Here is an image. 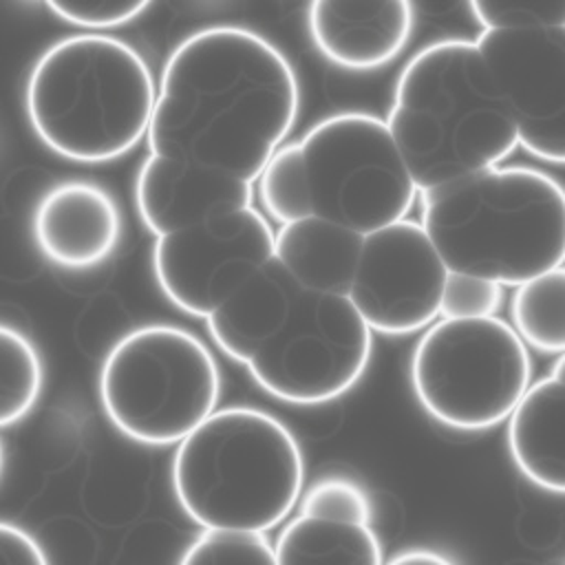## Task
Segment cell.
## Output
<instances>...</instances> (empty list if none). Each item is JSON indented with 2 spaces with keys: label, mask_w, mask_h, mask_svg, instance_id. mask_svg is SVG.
I'll use <instances>...</instances> for the list:
<instances>
[{
  "label": "cell",
  "mask_w": 565,
  "mask_h": 565,
  "mask_svg": "<svg viewBox=\"0 0 565 565\" xmlns=\"http://www.w3.org/2000/svg\"><path fill=\"white\" fill-rule=\"evenodd\" d=\"M170 481L179 508L201 530L265 534L296 508L305 457L276 415L223 406L177 444Z\"/></svg>",
  "instance_id": "cell-5"
},
{
  "label": "cell",
  "mask_w": 565,
  "mask_h": 565,
  "mask_svg": "<svg viewBox=\"0 0 565 565\" xmlns=\"http://www.w3.org/2000/svg\"><path fill=\"white\" fill-rule=\"evenodd\" d=\"M373 331L347 296L298 291L287 320L245 362L252 380L294 406L347 395L369 369Z\"/></svg>",
  "instance_id": "cell-9"
},
{
  "label": "cell",
  "mask_w": 565,
  "mask_h": 565,
  "mask_svg": "<svg viewBox=\"0 0 565 565\" xmlns=\"http://www.w3.org/2000/svg\"><path fill=\"white\" fill-rule=\"evenodd\" d=\"M364 236L307 216L274 230V256L309 291L349 296Z\"/></svg>",
  "instance_id": "cell-18"
},
{
  "label": "cell",
  "mask_w": 565,
  "mask_h": 565,
  "mask_svg": "<svg viewBox=\"0 0 565 565\" xmlns=\"http://www.w3.org/2000/svg\"><path fill=\"white\" fill-rule=\"evenodd\" d=\"M472 18L490 29H565V0H472Z\"/></svg>",
  "instance_id": "cell-24"
},
{
  "label": "cell",
  "mask_w": 565,
  "mask_h": 565,
  "mask_svg": "<svg viewBox=\"0 0 565 565\" xmlns=\"http://www.w3.org/2000/svg\"><path fill=\"white\" fill-rule=\"evenodd\" d=\"M384 124L417 192L501 166L519 148L475 42L461 38L430 42L411 55Z\"/></svg>",
  "instance_id": "cell-2"
},
{
  "label": "cell",
  "mask_w": 565,
  "mask_h": 565,
  "mask_svg": "<svg viewBox=\"0 0 565 565\" xmlns=\"http://www.w3.org/2000/svg\"><path fill=\"white\" fill-rule=\"evenodd\" d=\"M177 565H276L274 545L260 532L203 530Z\"/></svg>",
  "instance_id": "cell-22"
},
{
  "label": "cell",
  "mask_w": 565,
  "mask_h": 565,
  "mask_svg": "<svg viewBox=\"0 0 565 565\" xmlns=\"http://www.w3.org/2000/svg\"><path fill=\"white\" fill-rule=\"evenodd\" d=\"M31 234L46 263L64 271H86L117 252L124 218L106 188L71 179L51 185L38 199Z\"/></svg>",
  "instance_id": "cell-13"
},
{
  "label": "cell",
  "mask_w": 565,
  "mask_h": 565,
  "mask_svg": "<svg viewBox=\"0 0 565 565\" xmlns=\"http://www.w3.org/2000/svg\"><path fill=\"white\" fill-rule=\"evenodd\" d=\"M300 216H316L360 236L408 216L417 188L377 115L342 110L289 141Z\"/></svg>",
  "instance_id": "cell-7"
},
{
  "label": "cell",
  "mask_w": 565,
  "mask_h": 565,
  "mask_svg": "<svg viewBox=\"0 0 565 565\" xmlns=\"http://www.w3.org/2000/svg\"><path fill=\"white\" fill-rule=\"evenodd\" d=\"M510 327L525 347L545 355L565 349V269L545 271L519 287L510 298Z\"/></svg>",
  "instance_id": "cell-20"
},
{
  "label": "cell",
  "mask_w": 565,
  "mask_h": 565,
  "mask_svg": "<svg viewBox=\"0 0 565 565\" xmlns=\"http://www.w3.org/2000/svg\"><path fill=\"white\" fill-rule=\"evenodd\" d=\"M408 377L430 419L479 433L508 419L532 384V358L499 316L437 318L413 347Z\"/></svg>",
  "instance_id": "cell-8"
},
{
  "label": "cell",
  "mask_w": 565,
  "mask_h": 565,
  "mask_svg": "<svg viewBox=\"0 0 565 565\" xmlns=\"http://www.w3.org/2000/svg\"><path fill=\"white\" fill-rule=\"evenodd\" d=\"M519 146L545 163L565 157V29H490L472 40Z\"/></svg>",
  "instance_id": "cell-11"
},
{
  "label": "cell",
  "mask_w": 565,
  "mask_h": 565,
  "mask_svg": "<svg viewBox=\"0 0 565 565\" xmlns=\"http://www.w3.org/2000/svg\"><path fill=\"white\" fill-rule=\"evenodd\" d=\"M269 258H274V230L267 216L252 205L157 236L152 274L172 307L205 320Z\"/></svg>",
  "instance_id": "cell-10"
},
{
  "label": "cell",
  "mask_w": 565,
  "mask_h": 565,
  "mask_svg": "<svg viewBox=\"0 0 565 565\" xmlns=\"http://www.w3.org/2000/svg\"><path fill=\"white\" fill-rule=\"evenodd\" d=\"M298 115L289 57L258 31L216 24L170 51L146 141L154 157L256 183Z\"/></svg>",
  "instance_id": "cell-1"
},
{
  "label": "cell",
  "mask_w": 565,
  "mask_h": 565,
  "mask_svg": "<svg viewBox=\"0 0 565 565\" xmlns=\"http://www.w3.org/2000/svg\"><path fill=\"white\" fill-rule=\"evenodd\" d=\"M446 276L424 227L402 218L364 236L347 298L373 333L411 335L439 318Z\"/></svg>",
  "instance_id": "cell-12"
},
{
  "label": "cell",
  "mask_w": 565,
  "mask_h": 565,
  "mask_svg": "<svg viewBox=\"0 0 565 565\" xmlns=\"http://www.w3.org/2000/svg\"><path fill=\"white\" fill-rule=\"evenodd\" d=\"M417 196L419 225L452 274L519 287L563 265L565 194L543 170L494 166Z\"/></svg>",
  "instance_id": "cell-3"
},
{
  "label": "cell",
  "mask_w": 565,
  "mask_h": 565,
  "mask_svg": "<svg viewBox=\"0 0 565 565\" xmlns=\"http://www.w3.org/2000/svg\"><path fill=\"white\" fill-rule=\"evenodd\" d=\"M221 371L192 331L152 322L124 333L104 355L97 395L106 419L141 446H174L221 399Z\"/></svg>",
  "instance_id": "cell-6"
},
{
  "label": "cell",
  "mask_w": 565,
  "mask_h": 565,
  "mask_svg": "<svg viewBox=\"0 0 565 565\" xmlns=\"http://www.w3.org/2000/svg\"><path fill=\"white\" fill-rule=\"evenodd\" d=\"M276 565H382V543L371 523L296 514L276 536Z\"/></svg>",
  "instance_id": "cell-19"
},
{
  "label": "cell",
  "mask_w": 565,
  "mask_h": 565,
  "mask_svg": "<svg viewBox=\"0 0 565 565\" xmlns=\"http://www.w3.org/2000/svg\"><path fill=\"white\" fill-rule=\"evenodd\" d=\"M2 472H4V446L0 439V479H2Z\"/></svg>",
  "instance_id": "cell-29"
},
{
  "label": "cell",
  "mask_w": 565,
  "mask_h": 565,
  "mask_svg": "<svg viewBox=\"0 0 565 565\" xmlns=\"http://www.w3.org/2000/svg\"><path fill=\"white\" fill-rule=\"evenodd\" d=\"M44 364L20 329L0 322V428L22 422L40 402Z\"/></svg>",
  "instance_id": "cell-21"
},
{
  "label": "cell",
  "mask_w": 565,
  "mask_h": 565,
  "mask_svg": "<svg viewBox=\"0 0 565 565\" xmlns=\"http://www.w3.org/2000/svg\"><path fill=\"white\" fill-rule=\"evenodd\" d=\"M157 82L146 57L106 33L55 40L33 62L24 113L38 141L73 163H110L146 139Z\"/></svg>",
  "instance_id": "cell-4"
},
{
  "label": "cell",
  "mask_w": 565,
  "mask_h": 565,
  "mask_svg": "<svg viewBox=\"0 0 565 565\" xmlns=\"http://www.w3.org/2000/svg\"><path fill=\"white\" fill-rule=\"evenodd\" d=\"M382 565H457V563L448 558L444 552H437L430 547H411V550L397 552Z\"/></svg>",
  "instance_id": "cell-28"
},
{
  "label": "cell",
  "mask_w": 565,
  "mask_h": 565,
  "mask_svg": "<svg viewBox=\"0 0 565 565\" xmlns=\"http://www.w3.org/2000/svg\"><path fill=\"white\" fill-rule=\"evenodd\" d=\"M254 183L148 154L135 179V207L157 238L252 207Z\"/></svg>",
  "instance_id": "cell-14"
},
{
  "label": "cell",
  "mask_w": 565,
  "mask_h": 565,
  "mask_svg": "<svg viewBox=\"0 0 565 565\" xmlns=\"http://www.w3.org/2000/svg\"><path fill=\"white\" fill-rule=\"evenodd\" d=\"M563 355L547 375L527 386L505 424L508 452L516 470L536 488L563 494Z\"/></svg>",
  "instance_id": "cell-16"
},
{
  "label": "cell",
  "mask_w": 565,
  "mask_h": 565,
  "mask_svg": "<svg viewBox=\"0 0 565 565\" xmlns=\"http://www.w3.org/2000/svg\"><path fill=\"white\" fill-rule=\"evenodd\" d=\"M503 305V287L483 278L448 271L439 318H490Z\"/></svg>",
  "instance_id": "cell-26"
},
{
  "label": "cell",
  "mask_w": 565,
  "mask_h": 565,
  "mask_svg": "<svg viewBox=\"0 0 565 565\" xmlns=\"http://www.w3.org/2000/svg\"><path fill=\"white\" fill-rule=\"evenodd\" d=\"M298 514L351 521V523H371L373 501L369 492L351 477L327 475L313 481L298 499Z\"/></svg>",
  "instance_id": "cell-23"
},
{
  "label": "cell",
  "mask_w": 565,
  "mask_h": 565,
  "mask_svg": "<svg viewBox=\"0 0 565 565\" xmlns=\"http://www.w3.org/2000/svg\"><path fill=\"white\" fill-rule=\"evenodd\" d=\"M300 285L287 269L269 258L254 271L210 318L207 333L216 349L243 364L267 342L287 320Z\"/></svg>",
  "instance_id": "cell-17"
},
{
  "label": "cell",
  "mask_w": 565,
  "mask_h": 565,
  "mask_svg": "<svg viewBox=\"0 0 565 565\" xmlns=\"http://www.w3.org/2000/svg\"><path fill=\"white\" fill-rule=\"evenodd\" d=\"M152 4L146 0H49L46 9L62 22L102 33L139 20Z\"/></svg>",
  "instance_id": "cell-25"
},
{
  "label": "cell",
  "mask_w": 565,
  "mask_h": 565,
  "mask_svg": "<svg viewBox=\"0 0 565 565\" xmlns=\"http://www.w3.org/2000/svg\"><path fill=\"white\" fill-rule=\"evenodd\" d=\"M0 565H51V561L29 530L0 521Z\"/></svg>",
  "instance_id": "cell-27"
},
{
  "label": "cell",
  "mask_w": 565,
  "mask_h": 565,
  "mask_svg": "<svg viewBox=\"0 0 565 565\" xmlns=\"http://www.w3.org/2000/svg\"><path fill=\"white\" fill-rule=\"evenodd\" d=\"M307 33L331 66L369 73L391 64L415 29L406 0H316L307 7Z\"/></svg>",
  "instance_id": "cell-15"
}]
</instances>
